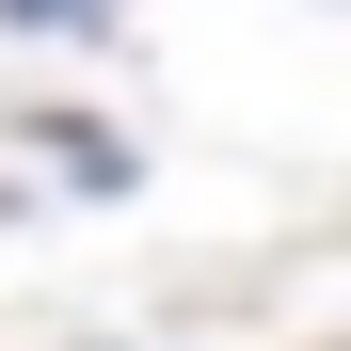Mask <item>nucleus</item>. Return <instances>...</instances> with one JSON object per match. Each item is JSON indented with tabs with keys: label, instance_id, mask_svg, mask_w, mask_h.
Returning <instances> with one entry per match:
<instances>
[{
	"label": "nucleus",
	"instance_id": "1",
	"mask_svg": "<svg viewBox=\"0 0 351 351\" xmlns=\"http://www.w3.org/2000/svg\"><path fill=\"white\" fill-rule=\"evenodd\" d=\"M112 16L128 0H0V32H32V48H112Z\"/></svg>",
	"mask_w": 351,
	"mask_h": 351
}]
</instances>
